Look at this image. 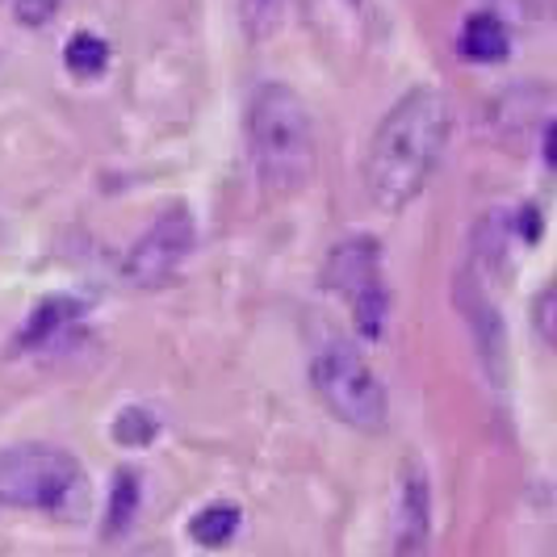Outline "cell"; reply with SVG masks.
Masks as SVG:
<instances>
[{
    "mask_svg": "<svg viewBox=\"0 0 557 557\" xmlns=\"http://www.w3.org/2000/svg\"><path fill=\"white\" fill-rule=\"evenodd\" d=\"M536 332L541 339H554V294L549 289L536 294Z\"/></svg>",
    "mask_w": 557,
    "mask_h": 557,
    "instance_id": "cell-16",
    "label": "cell"
},
{
    "mask_svg": "<svg viewBox=\"0 0 557 557\" xmlns=\"http://www.w3.org/2000/svg\"><path fill=\"white\" fill-rule=\"evenodd\" d=\"M248 156L260 189L277 201L298 197L314 176L319 143L302 97L289 84H260L248 101Z\"/></svg>",
    "mask_w": 557,
    "mask_h": 557,
    "instance_id": "cell-2",
    "label": "cell"
},
{
    "mask_svg": "<svg viewBox=\"0 0 557 557\" xmlns=\"http://www.w3.org/2000/svg\"><path fill=\"white\" fill-rule=\"evenodd\" d=\"M156 432H160V423L147 416L143 407H126L122 416L113 419V441L126 448H143L156 441Z\"/></svg>",
    "mask_w": 557,
    "mask_h": 557,
    "instance_id": "cell-13",
    "label": "cell"
},
{
    "mask_svg": "<svg viewBox=\"0 0 557 557\" xmlns=\"http://www.w3.org/2000/svg\"><path fill=\"white\" fill-rule=\"evenodd\" d=\"M239 532V507L235 503H210L189 520V536L206 549H223Z\"/></svg>",
    "mask_w": 557,
    "mask_h": 557,
    "instance_id": "cell-10",
    "label": "cell"
},
{
    "mask_svg": "<svg viewBox=\"0 0 557 557\" xmlns=\"http://www.w3.org/2000/svg\"><path fill=\"white\" fill-rule=\"evenodd\" d=\"M461 51L474 63H503L511 55V38L495 13H474L466 17V29H461Z\"/></svg>",
    "mask_w": 557,
    "mask_h": 557,
    "instance_id": "cell-9",
    "label": "cell"
},
{
    "mask_svg": "<svg viewBox=\"0 0 557 557\" xmlns=\"http://www.w3.org/2000/svg\"><path fill=\"white\" fill-rule=\"evenodd\" d=\"M139 557H164L160 549H147V554H139Z\"/></svg>",
    "mask_w": 557,
    "mask_h": 557,
    "instance_id": "cell-17",
    "label": "cell"
},
{
    "mask_svg": "<svg viewBox=\"0 0 557 557\" xmlns=\"http://www.w3.org/2000/svg\"><path fill=\"white\" fill-rule=\"evenodd\" d=\"M239 4H244V26L251 38H269L285 13V0H239Z\"/></svg>",
    "mask_w": 557,
    "mask_h": 557,
    "instance_id": "cell-14",
    "label": "cell"
},
{
    "mask_svg": "<svg viewBox=\"0 0 557 557\" xmlns=\"http://www.w3.org/2000/svg\"><path fill=\"white\" fill-rule=\"evenodd\" d=\"M453 139V113L441 88H407L377 122L364 156V189L382 214L407 210L432 185Z\"/></svg>",
    "mask_w": 557,
    "mask_h": 557,
    "instance_id": "cell-1",
    "label": "cell"
},
{
    "mask_svg": "<svg viewBox=\"0 0 557 557\" xmlns=\"http://www.w3.org/2000/svg\"><path fill=\"white\" fill-rule=\"evenodd\" d=\"M84 499L81 461L59 445L26 441L0 448V507L9 511H72Z\"/></svg>",
    "mask_w": 557,
    "mask_h": 557,
    "instance_id": "cell-3",
    "label": "cell"
},
{
    "mask_svg": "<svg viewBox=\"0 0 557 557\" xmlns=\"http://www.w3.org/2000/svg\"><path fill=\"white\" fill-rule=\"evenodd\" d=\"M135 511H139V478L131 474V470H122V474L113 478V491H110V511H106V536H117V532L131 529Z\"/></svg>",
    "mask_w": 557,
    "mask_h": 557,
    "instance_id": "cell-12",
    "label": "cell"
},
{
    "mask_svg": "<svg viewBox=\"0 0 557 557\" xmlns=\"http://www.w3.org/2000/svg\"><path fill=\"white\" fill-rule=\"evenodd\" d=\"M428 541H432V486L428 470L407 461L394 499L391 557H428Z\"/></svg>",
    "mask_w": 557,
    "mask_h": 557,
    "instance_id": "cell-7",
    "label": "cell"
},
{
    "mask_svg": "<svg viewBox=\"0 0 557 557\" xmlns=\"http://www.w3.org/2000/svg\"><path fill=\"white\" fill-rule=\"evenodd\" d=\"M81 314H84L81 298H67V294H51V298H42L38 307L29 310L26 323H22V332H17V348H42L51 335H59L67 323H76Z\"/></svg>",
    "mask_w": 557,
    "mask_h": 557,
    "instance_id": "cell-8",
    "label": "cell"
},
{
    "mask_svg": "<svg viewBox=\"0 0 557 557\" xmlns=\"http://www.w3.org/2000/svg\"><path fill=\"white\" fill-rule=\"evenodd\" d=\"M194 244H197V226L189 206L172 201L164 214L131 244V251L117 264V273H122L126 285H135V289H164V285H172V281L181 277L185 260L194 256Z\"/></svg>",
    "mask_w": 557,
    "mask_h": 557,
    "instance_id": "cell-6",
    "label": "cell"
},
{
    "mask_svg": "<svg viewBox=\"0 0 557 557\" xmlns=\"http://www.w3.org/2000/svg\"><path fill=\"white\" fill-rule=\"evenodd\" d=\"M59 13V0H17V22L29 29H42Z\"/></svg>",
    "mask_w": 557,
    "mask_h": 557,
    "instance_id": "cell-15",
    "label": "cell"
},
{
    "mask_svg": "<svg viewBox=\"0 0 557 557\" xmlns=\"http://www.w3.org/2000/svg\"><path fill=\"white\" fill-rule=\"evenodd\" d=\"M63 63H67V72L76 76V81H97L106 67H110V47H106V38L101 34H72L67 38V47H63Z\"/></svg>",
    "mask_w": 557,
    "mask_h": 557,
    "instance_id": "cell-11",
    "label": "cell"
},
{
    "mask_svg": "<svg viewBox=\"0 0 557 557\" xmlns=\"http://www.w3.org/2000/svg\"><path fill=\"white\" fill-rule=\"evenodd\" d=\"M323 285L348 307L352 327L364 339H382L391 319V289L382 277V244L373 235H352L335 244L323 264Z\"/></svg>",
    "mask_w": 557,
    "mask_h": 557,
    "instance_id": "cell-5",
    "label": "cell"
},
{
    "mask_svg": "<svg viewBox=\"0 0 557 557\" xmlns=\"http://www.w3.org/2000/svg\"><path fill=\"white\" fill-rule=\"evenodd\" d=\"M310 386L314 398L327 407V416L339 419L352 432H382L391 416V394L373 364L357 352V344L332 339L327 348L314 352L310 361Z\"/></svg>",
    "mask_w": 557,
    "mask_h": 557,
    "instance_id": "cell-4",
    "label": "cell"
}]
</instances>
